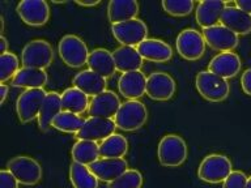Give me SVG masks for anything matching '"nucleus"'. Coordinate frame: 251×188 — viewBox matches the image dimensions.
<instances>
[{"label":"nucleus","mask_w":251,"mask_h":188,"mask_svg":"<svg viewBox=\"0 0 251 188\" xmlns=\"http://www.w3.org/2000/svg\"><path fill=\"white\" fill-rule=\"evenodd\" d=\"M7 168L23 186H35L43 176L42 166L29 156H16L8 161Z\"/></svg>","instance_id":"nucleus-7"},{"label":"nucleus","mask_w":251,"mask_h":188,"mask_svg":"<svg viewBox=\"0 0 251 188\" xmlns=\"http://www.w3.org/2000/svg\"><path fill=\"white\" fill-rule=\"evenodd\" d=\"M89 168L98 180L109 184L128 170V164L125 158H100Z\"/></svg>","instance_id":"nucleus-17"},{"label":"nucleus","mask_w":251,"mask_h":188,"mask_svg":"<svg viewBox=\"0 0 251 188\" xmlns=\"http://www.w3.org/2000/svg\"><path fill=\"white\" fill-rule=\"evenodd\" d=\"M144 178L136 168H128L119 178L107 184V188H141Z\"/></svg>","instance_id":"nucleus-34"},{"label":"nucleus","mask_w":251,"mask_h":188,"mask_svg":"<svg viewBox=\"0 0 251 188\" xmlns=\"http://www.w3.org/2000/svg\"><path fill=\"white\" fill-rule=\"evenodd\" d=\"M247 179H249V176L245 172L235 170L225 179V182L223 183V188H246Z\"/></svg>","instance_id":"nucleus-36"},{"label":"nucleus","mask_w":251,"mask_h":188,"mask_svg":"<svg viewBox=\"0 0 251 188\" xmlns=\"http://www.w3.org/2000/svg\"><path fill=\"white\" fill-rule=\"evenodd\" d=\"M63 111L62 94L58 92H49L45 98L38 115V127L42 132H47L52 127V121Z\"/></svg>","instance_id":"nucleus-23"},{"label":"nucleus","mask_w":251,"mask_h":188,"mask_svg":"<svg viewBox=\"0 0 251 188\" xmlns=\"http://www.w3.org/2000/svg\"><path fill=\"white\" fill-rule=\"evenodd\" d=\"M246 188H251V176H249V179H247Z\"/></svg>","instance_id":"nucleus-43"},{"label":"nucleus","mask_w":251,"mask_h":188,"mask_svg":"<svg viewBox=\"0 0 251 188\" xmlns=\"http://www.w3.org/2000/svg\"><path fill=\"white\" fill-rule=\"evenodd\" d=\"M16 12L29 26H43L50 20V7L45 0H23L17 4Z\"/></svg>","instance_id":"nucleus-11"},{"label":"nucleus","mask_w":251,"mask_h":188,"mask_svg":"<svg viewBox=\"0 0 251 188\" xmlns=\"http://www.w3.org/2000/svg\"><path fill=\"white\" fill-rule=\"evenodd\" d=\"M231 172H233V164L229 157L217 153L205 157L200 162L198 168L199 179L209 184L224 183Z\"/></svg>","instance_id":"nucleus-2"},{"label":"nucleus","mask_w":251,"mask_h":188,"mask_svg":"<svg viewBox=\"0 0 251 188\" xmlns=\"http://www.w3.org/2000/svg\"><path fill=\"white\" fill-rule=\"evenodd\" d=\"M49 82V74L45 70L35 68H20V70L12 78L11 85L24 89H43Z\"/></svg>","instance_id":"nucleus-24"},{"label":"nucleus","mask_w":251,"mask_h":188,"mask_svg":"<svg viewBox=\"0 0 251 188\" xmlns=\"http://www.w3.org/2000/svg\"><path fill=\"white\" fill-rule=\"evenodd\" d=\"M235 7L251 15V0H235Z\"/></svg>","instance_id":"nucleus-39"},{"label":"nucleus","mask_w":251,"mask_h":188,"mask_svg":"<svg viewBox=\"0 0 251 188\" xmlns=\"http://www.w3.org/2000/svg\"><path fill=\"white\" fill-rule=\"evenodd\" d=\"M20 70V60L15 52L8 51L0 55V81L5 84L8 80L15 77V74Z\"/></svg>","instance_id":"nucleus-33"},{"label":"nucleus","mask_w":251,"mask_h":188,"mask_svg":"<svg viewBox=\"0 0 251 188\" xmlns=\"http://www.w3.org/2000/svg\"><path fill=\"white\" fill-rule=\"evenodd\" d=\"M72 160L77 164L90 166L100 160V145L96 141L77 140L72 146Z\"/></svg>","instance_id":"nucleus-30"},{"label":"nucleus","mask_w":251,"mask_h":188,"mask_svg":"<svg viewBox=\"0 0 251 188\" xmlns=\"http://www.w3.org/2000/svg\"><path fill=\"white\" fill-rule=\"evenodd\" d=\"M161 7L168 15L173 17H186L194 11L195 1L194 0H164Z\"/></svg>","instance_id":"nucleus-35"},{"label":"nucleus","mask_w":251,"mask_h":188,"mask_svg":"<svg viewBox=\"0 0 251 188\" xmlns=\"http://www.w3.org/2000/svg\"><path fill=\"white\" fill-rule=\"evenodd\" d=\"M147 78L148 77L141 70L122 73L118 80V90L128 101L139 99L147 94Z\"/></svg>","instance_id":"nucleus-18"},{"label":"nucleus","mask_w":251,"mask_h":188,"mask_svg":"<svg viewBox=\"0 0 251 188\" xmlns=\"http://www.w3.org/2000/svg\"><path fill=\"white\" fill-rule=\"evenodd\" d=\"M195 86L200 95L209 102H223L230 94L229 82L209 70H201L196 74Z\"/></svg>","instance_id":"nucleus-4"},{"label":"nucleus","mask_w":251,"mask_h":188,"mask_svg":"<svg viewBox=\"0 0 251 188\" xmlns=\"http://www.w3.org/2000/svg\"><path fill=\"white\" fill-rule=\"evenodd\" d=\"M144 60L153 63H166L173 58V48L162 39L148 38L136 47Z\"/></svg>","instance_id":"nucleus-20"},{"label":"nucleus","mask_w":251,"mask_h":188,"mask_svg":"<svg viewBox=\"0 0 251 188\" xmlns=\"http://www.w3.org/2000/svg\"><path fill=\"white\" fill-rule=\"evenodd\" d=\"M58 52L63 63L71 68H81L88 64L90 55L86 43L75 34L64 35L59 41Z\"/></svg>","instance_id":"nucleus-6"},{"label":"nucleus","mask_w":251,"mask_h":188,"mask_svg":"<svg viewBox=\"0 0 251 188\" xmlns=\"http://www.w3.org/2000/svg\"><path fill=\"white\" fill-rule=\"evenodd\" d=\"M158 162L165 167H178L186 162L188 148L182 136L176 133L165 135L157 146Z\"/></svg>","instance_id":"nucleus-1"},{"label":"nucleus","mask_w":251,"mask_h":188,"mask_svg":"<svg viewBox=\"0 0 251 188\" xmlns=\"http://www.w3.org/2000/svg\"><path fill=\"white\" fill-rule=\"evenodd\" d=\"M128 152V141L121 133H114L100 144L101 158H125Z\"/></svg>","instance_id":"nucleus-29"},{"label":"nucleus","mask_w":251,"mask_h":188,"mask_svg":"<svg viewBox=\"0 0 251 188\" xmlns=\"http://www.w3.org/2000/svg\"><path fill=\"white\" fill-rule=\"evenodd\" d=\"M19 180L8 168H3L0 171V188H19Z\"/></svg>","instance_id":"nucleus-37"},{"label":"nucleus","mask_w":251,"mask_h":188,"mask_svg":"<svg viewBox=\"0 0 251 188\" xmlns=\"http://www.w3.org/2000/svg\"><path fill=\"white\" fill-rule=\"evenodd\" d=\"M0 51H1V54H5V52H8V41H7V38L4 37V35H1V37H0Z\"/></svg>","instance_id":"nucleus-42"},{"label":"nucleus","mask_w":251,"mask_h":188,"mask_svg":"<svg viewBox=\"0 0 251 188\" xmlns=\"http://www.w3.org/2000/svg\"><path fill=\"white\" fill-rule=\"evenodd\" d=\"M114 38L121 43V46L137 47L145 39H148V26L140 19L131 20L126 23L111 25Z\"/></svg>","instance_id":"nucleus-10"},{"label":"nucleus","mask_w":251,"mask_h":188,"mask_svg":"<svg viewBox=\"0 0 251 188\" xmlns=\"http://www.w3.org/2000/svg\"><path fill=\"white\" fill-rule=\"evenodd\" d=\"M117 124L114 119H103V118H92L85 119V123L76 135L78 140L103 141L109 136L115 133Z\"/></svg>","instance_id":"nucleus-14"},{"label":"nucleus","mask_w":251,"mask_h":188,"mask_svg":"<svg viewBox=\"0 0 251 188\" xmlns=\"http://www.w3.org/2000/svg\"><path fill=\"white\" fill-rule=\"evenodd\" d=\"M52 3H55V4H64V3H66V1H52Z\"/></svg>","instance_id":"nucleus-45"},{"label":"nucleus","mask_w":251,"mask_h":188,"mask_svg":"<svg viewBox=\"0 0 251 188\" xmlns=\"http://www.w3.org/2000/svg\"><path fill=\"white\" fill-rule=\"evenodd\" d=\"M88 67L90 70L105 78L111 77L117 72L113 52H110L106 48H96L92 51L88 59Z\"/></svg>","instance_id":"nucleus-27"},{"label":"nucleus","mask_w":251,"mask_h":188,"mask_svg":"<svg viewBox=\"0 0 251 188\" xmlns=\"http://www.w3.org/2000/svg\"><path fill=\"white\" fill-rule=\"evenodd\" d=\"M176 47L178 54L182 58L190 60V62H195V60L203 58L207 42L204 39L203 33L190 27V29H183L178 34Z\"/></svg>","instance_id":"nucleus-8"},{"label":"nucleus","mask_w":251,"mask_h":188,"mask_svg":"<svg viewBox=\"0 0 251 188\" xmlns=\"http://www.w3.org/2000/svg\"><path fill=\"white\" fill-rule=\"evenodd\" d=\"M139 3L136 0H111L107 5V19L111 25L137 19Z\"/></svg>","instance_id":"nucleus-25"},{"label":"nucleus","mask_w":251,"mask_h":188,"mask_svg":"<svg viewBox=\"0 0 251 188\" xmlns=\"http://www.w3.org/2000/svg\"><path fill=\"white\" fill-rule=\"evenodd\" d=\"M84 123H85V119L77 114L62 111L52 121V128L58 129L60 132L76 133L77 135Z\"/></svg>","instance_id":"nucleus-32"},{"label":"nucleus","mask_w":251,"mask_h":188,"mask_svg":"<svg viewBox=\"0 0 251 188\" xmlns=\"http://www.w3.org/2000/svg\"><path fill=\"white\" fill-rule=\"evenodd\" d=\"M72 84L75 88H77L86 95H92V97H96L107 90L106 89L107 78L102 77L90 70H80L78 73L75 74V77L72 78Z\"/></svg>","instance_id":"nucleus-21"},{"label":"nucleus","mask_w":251,"mask_h":188,"mask_svg":"<svg viewBox=\"0 0 251 188\" xmlns=\"http://www.w3.org/2000/svg\"><path fill=\"white\" fill-rule=\"evenodd\" d=\"M227 7L226 1L221 0H203L196 5L195 17L196 23L203 29L216 26L221 21L225 8Z\"/></svg>","instance_id":"nucleus-19"},{"label":"nucleus","mask_w":251,"mask_h":188,"mask_svg":"<svg viewBox=\"0 0 251 188\" xmlns=\"http://www.w3.org/2000/svg\"><path fill=\"white\" fill-rule=\"evenodd\" d=\"M89 95H86L84 92H81L77 88H68L63 92L62 94V107L63 111L77 114L81 115L85 111L89 110Z\"/></svg>","instance_id":"nucleus-28"},{"label":"nucleus","mask_w":251,"mask_h":188,"mask_svg":"<svg viewBox=\"0 0 251 188\" xmlns=\"http://www.w3.org/2000/svg\"><path fill=\"white\" fill-rule=\"evenodd\" d=\"M0 24H1V31H4V19H3V16L0 17Z\"/></svg>","instance_id":"nucleus-44"},{"label":"nucleus","mask_w":251,"mask_h":188,"mask_svg":"<svg viewBox=\"0 0 251 188\" xmlns=\"http://www.w3.org/2000/svg\"><path fill=\"white\" fill-rule=\"evenodd\" d=\"M8 92H9V86H8L7 84H1V85H0V103H1V105H4V102L7 99Z\"/></svg>","instance_id":"nucleus-40"},{"label":"nucleus","mask_w":251,"mask_h":188,"mask_svg":"<svg viewBox=\"0 0 251 188\" xmlns=\"http://www.w3.org/2000/svg\"><path fill=\"white\" fill-rule=\"evenodd\" d=\"M203 35L208 46L220 52L233 51L238 47L239 35L221 24L208 27V29H203Z\"/></svg>","instance_id":"nucleus-13"},{"label":"nucleus","mask_w":251,"mask_h":188,"mask_svg":"<svg viewBox=\"0 0 251 188\" xmlns=\"http://www.w3.org/2000/svg\"><path fill=\"white\" fill-rule=\"evenodd\" d=\"M241 68H242L241 58L233 51L220 52L216 56H213L208 64L209 72L217 74L225 80L235 77L241 72Z\"/></svg>","instance_id":"nucleus-16"},{"label":"nucleus","mask_w":251,"mask_h":188,"mask_svg":"<svg viewBox=\"0 0 251 188\" xmlns=\"http://www.w3.org/2000/svg\"><path fill=\"white\" fill-rule=\"evenodd\" d=\"M121 99L113 90H106L92 98L89 105V114L92 118H103V119H113L121 109Z\"/></svg>","instance_id":"nucleus-15"},{"label":"nucleus","mask_w":251,"mask_h":188,"mask_svg":"<svg viewBox=\"0 0 251 188\" xmlns=\"http://www.w3.org/2000/svg\"><path fill=\"white\" fill-rule=\"evenodd\" d=\"M148 120L147 106L139 99H131L122 103L114 121L119 129L125 132H135L140 129Z\"/></svg>","instance_id":"nucleus-3"},{"label":"nucleus","mask_w":251,"mask_h":188,"mask_svg":"<svg viewBox=\"0 0 251 188\" xmlns=\"http://www.w3.org/2000/svg\"><path fill=\"white\" fill-rule=\"evenodd\" d=\"M54 62V50L45 39H33L27 42L21 52V64L25 68L46 70Z\"/></svg>","instance_id":"nucleus-5"},{"label":"nucleus","mask_w":251,"mask_h":188,"mask_svg":"<svg viewBox=\"0 0 251 188\" xmlns=\"http://www.w3.org/2000/svg\"><path fill=\"white\" fill-rule=\"evenodd\" d=\"M221 25H224L237 35H246L251 33V15L241 11L239 8L227 5L221 16Z\"/></svg>","instance_id":"nucleus-22"},{"label":"nucleus","mask_w":251,"mask_h":188,"mask_svg":"<svg viewBox=\"0 0 251 188\" xmlns=\"http://www.w3.org/2000/svg\"><path fill=\"white\" fill-rule=\"evenodd\" d=\"M241 88L243 93L251 97V68L245 70L241 76Z\"/></svg>","instance_id":"nucleus-38"},{"label":"nucleus","mask_w":251,"mask_h":188,"mask_svg":"<svg viewBox=\"0 0 251 188\" xmlns=\"http://www.w3.org/2000/svg\"><path fill=\"white\" fill-rule=\"evenodd\" d=\"M75 3L80 5V7H96L98 4H101V1L100 0H96V1L92 0V1H75Z\"/></svg>","instance_id":"nucleus-41"},{"label":"nucleus","mask_w":251,"mask_h":188,"mask_svg":"<svg viewBox=\"0 0 251 188\" xmlns=\"http://www.w3.org/2000/svg\"><path fill=\"white\" fill-rule=\"evenodd\" d=\"M113 56L115 60L117 70L122 73L140 70V68L143 67V62H144V59L137 51L136 47L131 46H119L113 51Z\"/></svg>","instance_id":"nucleus-26"},{"label":"nucleus","mask_w":251,"mask_h":188,"mask_svg":"<svg viewBox=\"0 0 251 188\" xmlns=\"http://www.w3.org/2000/svg\"><path fill=\"white\" fill-rule=\"evenodd\" d=\"M47 92L45 89H27L20 94L16 101V113L19 120L24 124L38 119Z\"/></svg>","instance_id":"nucleus-9"},{"label":"nucleus","mask_w":251,"mask_h":188,"mask_svg":"<svg viewBox=\"0 0 251 188\" xmlns=\"http://www.w3.org/2000/svg\"><path fill=\"white\" fill-rule=\"evenodd\" d=\"M176 90V80L166 72H153L147 78V95L152 101H169Z\"/></svg>","instance_id":"nucleus-12"},{"label":"nucleus","mask_w":251,"mask_h":188,"mask_svg":"<svg viewBox=\"0 0 251 188\" xmlns=\"http://www.w3.org/2000/svg\"><path fill=\"white\" fill-rule=\"evenodd\" d=\"M70 179L74 188H98L100 183L97 176L90 171L89 166L74 161L70 167Z\"/></svg>","instance_id":"nucleus-31"}]
</instances>
